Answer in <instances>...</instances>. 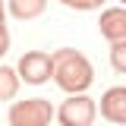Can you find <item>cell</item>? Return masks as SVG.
I'll use <instances>...</instances> for the list:
<instances>
[{
    "instance_id": "obj_1",
    "label": "cell",
    "mask_w": 126,
    "mask_h": 126,
    "mask_svg": "<svg viewBox=\"0 0 126 126\" xmlns=\"http://www.w3.org/2000/svg\"><path fill=\"white\" fill-rule=\"evenodd\" d=\"M50 60H54V82L60 85L63 92L82 94L94 82V69H92V63H88V57L79 54V50H73V47L54 50Z\"/></svg>"
},
{
    "instance_id": "obj_2",
    "label": "cell",
    "mask_w": 126,
    "mask_h": 126,
    "mask_svg": "<svg viewBox=\"0 0 126 126\" xmlns=\"http://www.w3.org/2000/svg\"><path fill=\"white\" fill-rule=\"evenodd\" d=\"M54 107L44 98H25L10 107V126H50Z\"/></svg>"
},
{
    "instance_id": "obj_3",
    "label": "cell",
    "mask_w": 126,
    "mask_h": 126,
    "mask_svg": "<svg viewBox=\"0 0 126 126\" xmlns=\"http://www.w3.org/2000/svg\"><path fill=\"white\" fill-rule=\"evenodd\" d=\"M94 113L98 110L88 94H69L57 110V120H60V126H92Z\"/></svg>"
},
{
    "instance_id": "obj_4",
    "label": "cell",
    "mask_w": 126,
    "mask_h": 126,
    "mask_svg": "<svg viewBox=\"0 0 126 126\" xmlns=\"http://www.w3.org/2000/svg\"><path fill=\"white\" fill-rule=\"evenodd\" d=\"M16 73H19V79H25L29 85H41V82H47L54 76V60L44 50H25L22 60H19V66H16Z\"/></svg>"
},
{
    "instance_id": "obj_5",
    "label": "cell",
    "mask_w": 126,
    "mask_h": 126,
    "mask_svg": "<svg viewBox=\"0 0 126 126\" xmlns=\"http://www.w3.org/2000/svg\"><path fill=\"white\" fill-rule=\"evenodd\" d=\"M101 117L117 126H126V85H113L101 94Z\"/></svg>"
},
{
    "instance_id": "obj_6",
    "label": "cell",
    "mask_w": 126,
    "mask_h": 126,
    "mask_svg": "<svg viewBox=\"0 0 126 126\" xmlns=\"http://www.w3.org/2000/svg\"><path fill=\"white\" fill-rule=\"evenodd\" d=\"M98 29L107 38L110 44L117 41H126V6H113V10H104L101 19H98Z\"/></svg>"
},
{
    "instance_id": "obj_7",
    "label": "cell",
    "mask_w": 126,
    "mask_h": 126,
    "mask_svg": "<svg viewBox=\"0 0 126 126\" xmlns=\"http://www.w3.org/2000/svg\"><path fill=\"white\" fill-rule=\"evenodd\" d=\"M47 6V0H10V13L16 19H35L41 16Z\"/></svg>"
},
{
    "instance_id": "obj_8",
    "label": "cell",
    "mask_w": 126,
    "mask_h": 126,
    "mask_svg": "<svg viewBox=\"0 0 126 126\" xmlns=\"http://www.w3.org/2000/svg\"><path fill=\"white\" fill-rule=\"evenodd\" d=\"M19 92V73L13 66H0V101H10Z\"/></svg>"
},
{
    "instance_id": "obj_9",
    "label": "cell",
    "mask_w": 126,
    "mask_h": 126,
    "mask_svg": "<svg viewBox=\"0 0 126 126\" xmlns=\"http://www.w3.org/2000/svg\"><path fill=\"white\" fill-rule=\"evenodd\" d=\"M110 66L117 73H126V41H117L110 47Z\"/></svg>"
},
{
    "instance_id": "obj_10",
    "label": "cell",
    "mask_w": 126,
    "mask_h": 126,
    "mask_svg": "<svg viewBox=\"0 0 126 126\" xmlns=\"http://www.w3.org/2000/svg\"><path fill=\"white\" fill-rule=\"evenodd\" d=\"M6 50H10V32H6V25H3V22H0V57H3Z\"/></svg>"
},
{
    "instance_id": "obj_11",
    "label": "cell",
    "mask_w": 126,
    "mask_h": 126,
    "mask_svg": "<svg viewBox=\"0 0 126 126\" xmlns=\"http://www.w3.org/2000/svg\"><path fill=\"white\" fill-rule=\"evenodd\" d=\"M101 3H104V0H79V6H76V10H98Z\"/></svg>"
},
{
    "instance_id": "obj_12",
    "label": "cell",
    "mask_w": 126,
    "mask_h": 126,
    "mask_svg": "<svg viewBox=\"0 0 126 126\" xmlns=\"http://www.w3.org/2000/svg\"><path fill=\"white\" fill-rule=\"evenodd\" d=\"M60 3H63V6H73V10L79 6V0H60Z\"/></svg>"
},
{
    "instance_id": "obj_13",
    "label": "cell",
    "mask_w": 126,
    "mask_h": 126,
    "mask_svg": "<svg viewBox=\"0 0 126 126\" xmlns=\"http://www.w3.org/2000/svg\"><path fill=\"white\" fill-rule=\"evenodd\" d=\"M0 22H3V0H0Z\"/></svg>"
},
{
    "instance_id": "obj_14",
    "label": "cell",
    "mask_w": 126,
    "mask_h": 126,
    "mask_svg": "<svg viewBox=\"0 0 126 126\" xmlns=\"http://www.w3.org/2000/svg\"><path fill=\"white\" fill-rule=\"evenodd\" d=\"M120 3H123V6H126V0H120Z\"/></svg>"
}]
</instances>
